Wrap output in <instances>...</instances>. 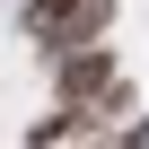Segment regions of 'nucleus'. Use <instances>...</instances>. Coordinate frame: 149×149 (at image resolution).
<instances>
[{
	"label": "nucleus",
	"instance_id": "obj_1",
	"mask_svg": "<svg viewBox=\"0 0 149 149\" xmlns=\"http://www.w3.org/2000/svg\"><path fill=\"white\" fill-rule=\"evenodd\" d=\"M105 9H114V0H35V9H26V35L53 44V53H88V35L105 26Z\"/></svg>",
	"mask_w": 149,
	"mask_h": 149
},
{
	"label": "nucleus",
	"instance_id": "obj_2",
	"mask_svg": "<svg viewBox=\"0 0 149 149\" xmlns=\"http://www.w3.org/2000/svg\"><path fill=\"white\" fill-rule=\"evenodd\" d=\"M105 79H114V61H105L97 44H88V53H70V61H61V114H88V97H97Z\"/></svg>",
	"mask_w": 149,
	"mask_h": 149
}]
</instances>
